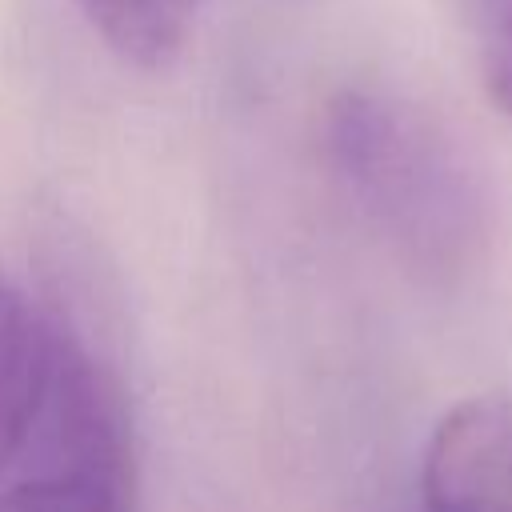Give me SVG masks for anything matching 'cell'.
Returning a JSON list of instances; mask_svg holds the SVG:
<instances>
[{"mask_svg": "<svg viewBox=\"0 0 512 512\" xmlns=\"http://www.w3.org/2000/svg\"><path fill=\"white\" fill-rule=\"evenodd\" d=\"M48 384V324L0 272V468L28 440Z\"/></svg>", "mask_w": 512, "mask_h": 512, "instance_id": "4", "label": "cell"}, {"mask_svg": "<svg viewBox=\"0 0 512 512\" xmlns=\"http://www.w3.org/2000/svg\"><path fill=\"white\" fill-rule=\"evenodd\" d=\"M40 420L44 468L0 488V512H132V444L120 388L60 324L48 340Z\"/></svg>", "mask_w": 512, "mask_h": 512, "instance_id": "2", "label": "cell"}, {"mask_svg": "<svg viewBox=\"0 0 512 512\" xmlns=\"http://www.w3.org/2000/svg\"><path fill=\"white\" fill-rule=\"evenodd\" d=\"M476 56L488 100L512 120V0H476Z\"/></svg>", "mask_w": 512, "mask_h": 512, "instance_id": "6", "label": "cell"}, {"mask_svg": "<svg viewBox=\"0 0 512 512\" xmlns=\"http://www.w3.org/2000/svg\"><path fill=\"white\" fill-rule=\"evenodd\" d=\"M420 492L428 512H512V396L480 392L444 412Z\"/></svg>", "mask_w": 512, "mask_h": 512, "instance_id": "3", "label": "cell"}, {"mask_svg": "<svg viewBox=\"0 0 512 512\" xmlns=\"http://www.w3.org/2000/svg\"><path fill=\"white\" fill-rule=\"evenodd\" d=\"M324 152L352 204L396 248L452 260L476 228V188L444 128L404 96L348 88L328 104Z\"/></svg>", "mask_w": 512, "mask_h": 512, "instance_id": "1", "label": "cell"}, {"mask_svg": "<svg viewBox=\"0 0 512 512\" xmlns=\"http://www.w3.org/2000/svg\"><path fill=\"white\" fill-rule=\"evenodd\" d=\"M92 32L136 68H164L184 52L196 0H76Z\"/></svg>", "mask_w": 512, "mask_h": 512, "instance_id": "5", "label": "cell"}]
</instances>
